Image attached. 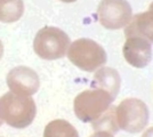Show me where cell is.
I'll use <instances>...</instances> for the list:
<instances>
[{"label":"cell","instance_id":"obj_1","mask_svg":"<svg viewBox=\"0 0 153 137\" xmlns=\"http://www.w3.org/2000/svg\"><path fill=\"white\" fill-rule=\"evenodd\" d=\"M37 106L31 96L6 93L0 97V119L14 128H26L33 122Z\"/></svg>","mask_w":153,"mask_h":137},{"label":"cell","instance_id":"obj_2","mask_svg":"<svg viewBox=\"0 0 153 137\" xmlns=\"http://www.w3.org/2000/svg\"><path fill=\"white\" fill-rule=\"evenodd\" d=\"M66 55L73 65L86 72H95L101 66L105 65L108 61L105 49L88 38H80L72 41Z\"/></svg>","mask_w":153,"mask_h":137},{"label":"cell","instance_id":"obj_3","mask_svg":"<svg viewBox=\"0 0 153 137\" xmlns=\"http://www.w3.org/2000/svg\"><path fill=\"white\" fill-rule=\"evenodd\" d=\"M70 44V37L63 30L56 26H45L36 34L33 49L40 59L55 61L66 55Z\"/></svg>","mask_w":153,"mask_h":137},{"label":"cell","instance_id":"obj_4","mask_svg":"<svg viewBox=\"0 0 153 137\" xmlns=\"http://www.w3.org/2000/svg\"><path fill=\"white\" fill-rule=\"evenodd\" d=\"M115 116L120 130L138 134L146 128L150 119L147 105L140 98H125L115 106Z\"/></svg>","mask_w":153,"mask_h":137},{"label":"cell","instance_id":"obj_5","mask_svg":"<svg viewBox=\"0 0 153 137\" xmlns=\"http://www.w3.org/2000/svg\"><path fill=\"white\" fill-rule=\"evenodd\" d=\"M113 98L101 88L80 93L73 102L74 114L82 122H93L112 105Z\"/></svg>","mask_w":153,"mask_h":137},{"label":"cell","instance_id":"obj_6","mask_svg":"<svg viewBox=\"0 0 153 137\" xmlns=\"http://www.w3.org/2000/svg\"><path fill=\"white\" fill-rule=\"evenodd\" d=\"M133 9L127 0H102L97 7V19L108 30H119L133 17Z\"/></svg>","mask_w":153,"mask_h":137},{"label":"cell","instance_id":"obj_7","mask_svg":"<svg viewBox=\"0 0 153 137\" xmlns=\"http://www.w3.org/2000/svg\"><path fill=\"white\" fill-rule=\"evenodd\" d=\"M7 85L14 94L32 96L40 87L39 76L27 66H17L7 74Z\"/></svg>","mask_w":153,"mask_h":137},{"label":"cell","instance_id":"obj_8","mask_svg":"<svg viewBox=\"0 0 153 137\" xmlns=\"http://www.w3.org/2000/svg\"><path fill=\"white\" fill-rule=\"evenodd\" d=\"M122 54L129 65L143 69L152 61V44L142 37L126 38Z\"/></svg>","mask_w":153,"mask_h":137},{"label":"cell","instance_id":"obj_9","mask_svg":"<svg viewBox=\"0 0 153 137\" xmlns=\"http://www.w3.org/2000/svg\"><path fill=\"white\" fill-rule=\"evenodd\" d=\"M125 36L142 37L153 44V12L146 10L133 15L130 22L125 26Z\"/></svg>","mask_w":153,"mask_h":137},{"label":"cell","instance_id":"obj_10","mask_svg":"<svg viewBox=\"0 0 153 137\" xmlns=\"http://www.w3.org/2000/svg\"><path fill=\"white\" fill-rule=\"evenodd\" d=\"M94 82L98 88L108 93L113 101L117 98L121 88V77L119 72L108 66L103 65L96 70L94 74Z\"/></svg>","mask_w":153,"mask_h":137},{"label":"cell","instance_id":"obj_11","mask_svg":"<svg viewBox=\"0 0 153 137\" xmlns=\"http://www.w3.org/2000/svg\"><path fill=\"white\" fill-rule=\"evenodd\" d=\"M23 0H0V22L14 23L23 16Z\"/></svg>","mask_w":153,"mask_h":137},{"label":"cell","instance_id":"obj_12","mask_svg":"<svg viewBox=\"0 0 153 137\" xmlns=\"http://www.w3.org/2000/svg\"><path fill=\"white\" fill-rule=\"evenodd\" d=\"M91 128L94 131H104L115 135L119 133L120 128L117 121V116H115V106L111 105L106 111L102 113L96 120L91 122Z\"/></svg>","mask_w":153,"mask_h":137},{"label":"cell","instance_id":"obj_13","mask_svg":"<svg viewBox=\"0 0 153 137\" xmlns=\"http://www.w3.org/2000/svg\"><path fill=\"white\" fill-rule=\"evenodd\" d=\"M44 137H79V133L69 121L57 119L46 126Z\"/></svg>","mask_w":153,"mask_h":137},{"label":"cell","instance_id":"obj_14","mask_svg":"<svg viewBox=\"0 0 153 137\" xmlns=\"http://www.w3.org/2000/svg\"><path fill=\"white\" fill-rule=\"evenodd\" d=\"M89 137H114V135L108 134V133H104V131H95Z\"/></svg>","mask_w":153,"mask_h":137},{"label":"cell","instance_id":"obj_15","mask_svg":"<svg viewBox=\"0 0 153 137\" xmlns=\"http://www.w3.org/2000/svg\"><path fill=\"white\" fill-rule=\"evenodd\" d=\"M142 137H153V127H150L149 129L144 131Z\"/></svg>","mask_w":153,"mask_h":137},{"label":"cell","instance_id":"obj_16","mask_svg":"<svg viewBox=\"0 0 153 137\" xmlns=\"http://www.w3.org/2000/svg\"><path fill=\"white\" fill-rule=\"evenodd\" d=\"M4 56V45H2V41L0 40V59H2Z\"/></svg>","mask_w":153,"mask_h":137},{"label":"cell","instance_id":"obj_17","mask_svg":"<svg viewBox=\"0 0 153 137\" xmlns=\"http://www.w3.org/2000/svg\"><path fill=\"white\" fill-rule=\"evenodd\" d=\"M62 2H65V4H71V2H74L76 0H61Z\"/></svg>","mask_w":153,"mask_h":137},{"label":"cell","instance_id":"obj_18","mask_svg":"<svg viewBox=\"0 0 153 137\" xmlns=\"http://www.w3.org/2000/svg\"><path fill=\"white\" fill-rule=\"evenodd\" d=\"M149 10H152V12H153V1L151 2V5H150V7H149Z\"/></svg>","mask_w":153,"mask_h":137},{"label":"cell","instance_id":"obj_19","mask_svg":"<svg viewBox=\"0 0 153 137\" xmlns=\"http://www.w3.org/2000/svg\"><path fill=\"white\" fill-rule=\"evenodd\" d=\"M1 124H2V121H1V119H0V126H1Z\"/></svg>","mask_w":153,"mask_h":137}]
</instances>
